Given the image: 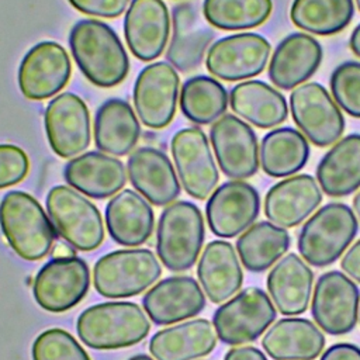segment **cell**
<instances>
[{"label": "cell", "instance_id": "cell-1", "mask_svg": "<svg viewBox=\"0 0 360 360\" xmlns=\"http://www.w3.org/2000/svg\"><path fill=\"white\" fill-rule=\"evenodd\" d=\"M69 46L77 68L94 86L114 87L127 77V51L117 32L105 22L79 20L70 30Z\"/></svg>", "mask_w": 360, "mask_h": 360}, {"label": "cell", "instance_id": "cell-2", "mask_svg": "<svg viewBox=\"0 0 360 360\" xmlns=\"http://www.w3.org/2000/svg\"><path fill=\"white\" fill-rule=\"evenodd\" d=\"M150 325L135 302L111 301L84 309L76 322L80 340L97 350L122 349L143 340Z\"/></svg>", "mask_w": 360, "mask_h": 360}, {"label": "cell", "instance_id": "cell-3", "mask_svg": "<svg viewBox=\"0 0 360 360\" xmlns=\"http://www.w3.org/2000/svg\"><path fill=\"white\" fill-rule=\"evenodd\" d=\"M0 228L10 248L24 260L49 255L56 231L41 204L28 193L8 191L0 201Z\"/></svg>", "mask_w": 360, "mask_h": 360}, {"label": "cell", "instance_id": "cell-4", "mask_svg": "<svg viewBox=\"0 0 360 360\" xmlns=\"http://www.w3.org/2000/svg\"><path fill=\"white\" fill-rule=\"evenodd\" d=\"M359 224L353 210L343 202L321 207L302 225L297 239L301 257L315 267L335 263L353 242Z\"/></svg>", "mask_w": 360, "mask_h": 360}, {"label": "cell", "instance_id": "cell-5", "mask_svg": "<svg viewBox=\"0 0 360 360\" xmlns=\"http://www.w3.org/2000/svg\"><path fill=\"white\" fill-rule=\"evenodd\" d=\"M205 238L200 208L190 201H176L166 207L156 228V252L163 266L184 271L194 266Z\"/></svg>", "mask_w": 360, "mask_h": 360}, {"label": "cell", "instance_id": "cell-6", "mask_svg": "<svg viewBox=\"0 0 360 360\" xmlns=\"http://www.w3.org/2000/svg\"><path fill=\"white\" fill-rule=\"evenodd\" d=\"M160 274L162 267L149 249H121L96 262L93 283L103 297L125 298L145 291Z\"/></svg>", "mask_w": 360, "mask_h": 360}, {"label": "cell", "instance_id": "cell-7", "mask_svg": "<svg viewBox=\"0 0 360 360\" xmlns=\"http://www.w3.org/2000/svg\"><path fill=\"white\" fill-rule=\"evenodd\" d=\"M46 211L56 233L72 248L90 252L104 239L98 208L68 186H55L46 194Z\"/></svg>", "mask_w": 360, "mask_h": 360}, {"label": "cell", "instance_id": "cell-8", "mask_svg": "<svg viewBox=\"0 0 360 360\" xmlns=\"http://www.w3.org/2000/svg\"><path fill=\"white\" fill-rule=\"evenodd\" d=\"M277 311L269 295L257 287H249L222 304L212 316L217 336L226 345L256 340L274 322Z\"/></svg>", "mask_w": 360, "mask_h": 360}, {"label": "cell", "instance_id": "cell-9", "mask_svg": "<svg viewBox=\"0 0 360 360\" xmlns=\"http://www.w3.org/2000/svg\"><path fill=\"white\" fill-rule=\"evenodd\" d=\"M359 287L347 274L330 270L318 277L311 314L323 332L339 336L353 330L359 318Z\"/></svg>", "mask_w": 360, "mask_h": 360}, {"label": "cell", "instance_id": "cell-10", "mask_svg": "<svg viewBox=\"0 0 360 360\" xmlns=\"http://www.w3.org/2000/svg\"><path fill=\"white\" fill-rule=\"evenodd\" d=\"M290 110L294 122L315 146L335 143L345 131V118L328 90L309 82L295 87L290 96Z\"/></svg>", "mask_w": 360, "mask_h": 360}, {"label": "cell", "instance_id": "cell-11", "mask_svg": "<svg viewBox=\"0 0 360 360\" xmlns=\"http://www.w3.org/2000/svg\"><path fill=\"white\" fill-rule=\"evenodd\" d=\"M90 270L77 257L52 259L37 273L32 294L37 304L49 312H65L76 307L87 294Z\"/></svg>", "mask_w": 360, "mask_h": 360}, {"label": "cell", "instance_id": "cell-12", "mask_svg": "<svg viewBox=\"0 0 360 360\" xmlns=\"http://www.w3.org/2000/svg\"><path fill=\"white\" fill-rule=\"evenodd\" d=\"M270 58L269 41L256 32H240L215 41L205 56L208 72L222 80L250 79L263 72Z\"/></svg>", "mask_w": 360, "mask_h": 360}, {"label": "cell", "instance_id": "cell-13", "mask_svg": "<svg viewBox=\"0 0 360 360\" xmlns=\"http://www.w3.org/2000/svg\"><path fill=\"white\" fill-rule=\"evenodd\" d=\"M210 141L226 177L242 180L256 174L259 169V143L249 124L233 114H224L210 129Z\"/></svg>", "mask_w": 360, "mask_h": 360}, {"label": "cell", "instance_id": "cell-14", "mask_svg": "<svg viewBox=\"0 0 360 360\" xmlns=\"http://www.w3.org/2000/svg\"><path fill=\"white\" fill-rule=\"evenodd\" d=\"M170 149L186 193L195 200H205L219 179L207 135L197 127L183 128L173 135Z\"/></svg>", "mask_w": 360, "mask_h": 360}, {"label": "cell", "instance_id": "cell-15", "mask_svg": "<svg viewBox=\"0 0 360 360\" xmlns=\"http://www.w3.org/2000/svg\"><path fill=\"white\" fill-rule=\"evenodd\" d=\"M72 63L66 49L53 41L35 44L18 68V87L28 100H45L60 91L70 79Z\"/></svg>", "mask_w": 360, "mask_h": 360}, {"label": "cell", "instance_id": "cell-16", "mask_svg": "<svg viewBox=\"0 0 360 360\" xmlns=\"http://www.w3.org/2000/svg\"><path fill=\"white\" fill-rule=\"evenodd\" d=\"M180 79L167 62L145 66L134 84V105L142 124L149 128H165L176 114Z\"/></svg>", "mask_w": 360, "mask_h": 360}, {"label": "cell", "instance_id": "cell-17", "mask_svg": "<svg viewBox=\"0 0 360 360\" xmlns=\"http://www.w3.org/2000/svg\"><path fill=\"white\" fill-rule=\"evenodd\" d=\"M51 149L60 158H73L90 143V114L86 103L73 93L53 97L44 112Z\"/></svg>", "mask_w": 360, "mask_h": 360}, {"label": "cell", "instance_id": "cell-18", "mask_svg": "<svg viewBox=\"0 0 360 360\" xmlns=\"http://www.w3.org/2000/svg\"><path fill=\"white\" fill-rule=\"evenodd\" d=\"M260 195L249 183L231 180L215 188L205 205L211 232L219 238H233L245 232L259 217Z\"/></svg>", "mask_w": 360, "mask_h": 360}, {"label": "cell", "instance_id": "cell-19", "mask_svg": "<svg viewBox=\"0 0 360 360\" xmlns=\"http://www.w3.org/2000/svg\"><path fill=\"white\" fill-rule=\"evenodd\" d=\"M170 34L169 10L163 0H131L124 35L135 58L149 62L162 55Z\"/></svg>", "mask_w": 360, "mask_h": 360}, {"label": "cell", "instance_id": "cell-20", "mask_svg": "<svg viewBox=\"0 0 360 360\" xmlns=\"http://www.w3.org/2000/svg\"><path fill=\"white\" fill-rule=\"evenodd\" d=\"M143 309L156 325H170L200 314L205 297L190 276H173L155 284L142 298Z\"/></svg>", "mask_w": 360, "mask_h": 360}, {"label": "cell", "instance_id": "cell-21", "mask_svg": "<svg viewBox=\"0 0 360 360\" xmlns=\"http://www.w3.org/2000/svg\"><path fill=\"white\" fill-rule=\"evenodd\" d=\"M322 201L318 181L311 174H295L276 183L264 197V215L281 228L300 225Z\"/></svg>", "mask_w": 360, "mask_h": 360}, {"label": "cell", "instance_id": "cell-22", "mask_svg": "<svg viewBox=\"0 0 360 360\" xmlns=\"http://www.w3.org/2000/svg\"><path fill=\"white\" fill-rule=\"evenodd\" d=\"M172 25L173 32L166 58L174 69L190 72L202 62L205 51L214 39V31L202 21L198 8L188 1L173 7Z\"/></svg>", "mask_w": 360, "mask_h": 360}, {"label": "cell", "instance_id": "cell-23", "mask_svg": "<svg viewBox=\"0 0 360 360\" xmlns=\"http://www.w3.org/2000/svg\"><path fill=\"white\" fill-rule=\"evenodd\" d=\"M131 184L152 204L166 205L180 194L174 167L165 152L152 146L138 148L128 158Z\"/></svg>", "mask_w": 360, "mask_h": 360}, {"label": "cell", "instance_id": "cell-24", "mask_svg": "<svg viewBox=\"0 0 360 360\" xmlns=\"http://www.w3.org/2000/svg\"><path fill=\"white\" fill-rule=\"evenodd\" d=\"M322 60V46L311 35L292 32L274 49L269 66L271 83L281 90H291L309 79Z\"/></svg>", "mask_w": 360, "mask_h": 360}, {"label": "cell", "instance_id": "cell-25", "mask_svg": "<svg viewBox=\"0 0 360 360\" xmlns=\"http://www.w3.org/2000/svg\"><path fill=\"white\" fill-rule=\"evenodd\" d=\"M63 177L75 190L98 200L115 194L127 181L122 162L96 150L70 159Z\"/></svg>", "mask_w": 360, "mask_h": 360}, {"label": "cell", "instance_id": "cell-26", "mask_svg": "<svg viewBox=\"0 0 360 360\" xmlns=\"http://www.w3.org/2000/svg\"><path fill=\"white\" fill-rule=\"evenodd\" d=\"M267 290L283 315H300L307 311L312 294L314 273L297 253L277 260L267 274Z\"/></svg>", "mask_w": 360, "mask_h": 360}, {"label": "cell", "instance_id": "cell-27", "mask_svg": "<svg viewBox=\"0 0 360 360\" xmlns=\"http://www.w3.org/2000/svg\"><path fill=\"white\" fill-rule=\"evenodd\" d=\"M262 347L273 360H314L325 347V336L309 319L283 318L270 325Z\"/></svg>", "mask_w": 360, "mask_h": 360}, {"label": "cell", "instance_id": "cell-28", "mask_svg": "<svg viewBox=\"0 0 360 360\" xmlns=\"http://www.w3.org/2000/svg\"><path fill=\"white\" fill-rule=\"evenodd\" d=\"M217 339L214 325L197 318L156 332L149 340V352L156 360H194L210 354Z\"/></svg>", "mask_w": 360, "mask_h": 360}, {"label": "cell", "instance_id": "cell-29", "mask_svg": "<svg viewBox=\"0 0 360 360\" xmlns=\"http://www.w3.org/2000/svg\"><path fill=\"white\" fill-rule=\"evenodd\" d=\"M198 281L214 304H221L239 291L243 273L235 248L225 240L210 242L198 260Z\"/></svg>", "mask_w": 360, "mask_h": 360}, {"label": "cell", "instance_id": "cell-30", "mask_svg": "<svg viewBox=\"0 0 360 360\" xmlns=\"http://www.w3.org/2000/svg\"><path fill=\"white\" fill-rule=\"evenodd\" d=\"M152 207L135 191L122 190L105 207L107 231L112 240L122 246L145 243L153 231Z\"/></svg>", "mask_w": 360, "mask_h": 360}, {"label": "cell", "instance_id": "cell-31", "mask_svg": "<svg viewBox=\"0 0 360 360\" xmlns=\"http://www.w3.org/2000/svg\"><path fill=\"white\" fill-rule=\"evenodd\" d=\"M316 181L329 197H345L360 187V134L346 135L323 155Z\"/></svg>", "mask_w": 360, "mask_h": 360}, {"label": "cell", "instance_id": "cell-32", "mask_svg": "<svg viewBox=\"0 0 360 360\" xmlns=\"http://www.w3.org/2000/svg\"><path fill=\"white\" fill-rule=\"evenodd\" d=\"M141 136V125L132 107L121 98L105 100L94 115V143L105 153L124 156Z\"/></svg>", "mask_w": 360, "mask_h": 360}, {"label": "cell", "instance_id": "cell-33", "mask_svg": "<svg viewBox=\"0 0 360 360\" xmlns=\"http://www.w3.org/2000/svg\"><path fill=\"white\" fill-rule=\"evenodd\" d=\"M229 104L233 112L259 128H271L285 121V97L262 80H248L231 89Z\"/></svg>", "mask_w": 360, "mask_h": 360}, {"label": "cell", "instance_id": "cell-34", "mask_svg": "<svg viewBox=\"0 0 360 360\" xmlns=\"http://www.w3.org/2000/svg\"><path fill=\"white\" fill-rule=\"evenodd\" d=\"M290 243V233L284 228L270 221H259L238 238L236 252L246 270L262 273L283 257Z\"/></svg>", "mask_w": 360, "mask_h": 360}, {"label": "cell", "instance_id": "cell-35", "mask_svg": "<svg viewBox=\"0 0 360 360\" xmlns=\"http://www.w3.org/2000/svg\"><path fill=\"white\" fill-rule=\"evenodd\" d=\"M309 145L291 127H281L266 134L260 143V165L270 177H287L300 172L308 162Z\"/></svg>", "mask_w": 360, "mask_h": 360}, {"label": "cell", "instance_id": "cell-36", "mask_svg": "<svg viewBox=\"0 0 360 360\" xmlns=\"http://www.w3.org/2000/svg\"><path fill=\"white\" fill-rule=\"evenodd\" d=\"M353 14V0H294L290 8L294 25L316 35L340 32L349 25Z\"/></svg>", "mask_w": 360, "mask_h": 360}, {"label": "cell", "instance_id": "cell-37", "mask_svg": "<svg viewBox=\"0 0 360 360\" xmlns=\"http://www.w3.org/2000/svg\"><path fill=\"white\" fill-rule=\"evenodd\" d=\"M180 110L187 120L205 125L217 121L228 107V93L215 79L204 75L187 79L180 90Z\"/></svg>", "mask_w": 360, "mask_h": 360}, {"label": "cell", "instance_id": "cell-38", "mask_svg": "<svg viewBox=\"0 0 360 360\" xmlns=\"http://www.w3.org/2000/svg\"><path fill=\"white\" fill-rule=\"evenodd\" d=\"M271 0H204L202 15L219 30H249L263 24L271 14Z\"/></svg>", "mask_w": 360, "mask_h": 360}, {"label": "cell", "instance_id": "cell-39", "mask_svg": "<svg viewBox=\"0 0 360 360\" xmlns=\"http://www.w3.org/2000/svg\"><path fill=\"white\" fill-rule=\"evenodd\" d=\"M32 360H90L80 343L60 328L39 333L31 349Z\"/></svg>", "mask_w": 360, "mask_h": 360}, {"label": "cell", "instance_id": "cell-40", "mask_svg": "<svg viewBox=\"0 0 360 360\" xmlns=\"http://www.w3.org/2000/svg\"><path fill=\"white\" fill-rule=\"evenodd\" d=\"M332 96L349 115L360 118V62L347 60L330 76Z\"/></svg>", "mask_w": 360, "mask_h": 360}, {"label": "cell", "instance_id": "cell-41", "mask_svg": "<svg viewBox=\"0 0 360 360\" xmlns=\"http://www.w3.org/2000/svg\"><path fill=\"white\" fill-rule=\"evenodd\" d=\"M28 170V156L20 146L0 143V190L24 180Z\"/></svg>", "mask_w": 360, "mask_h": 360}, {"label": "cell", "instance_id": "cell-42", "mask_svg": "<svg viewBox=\"0 0 360 360\" xmlns=\"http://www.w3.org/2000/svg\"><path fill=\"white\" fill-rule=\"evenodd\" d=\"M77 11L89 15L115 18L121 15L129 0H68Z\"/></svg>", "mask_w": 360, "mask_h": 360}, {"label": "cell", "instance_id": "cell-43", "mask_svg": "<svg viewBox=\"0 0 360 360\" xmlns=\"http://www.w3.org/2000/svg\"><path fill=\"white\" fill-rule=\"evenodd\" d=\"M319 360H360V347L353 343L339 342L329 346Z\"/></svg>", "mask_w": 360, "mask_h": 360}, {"label": "cell", "instance_id": "cell-44", "mask_svg": "<svg viewBox=\"0 0 360 360\" xmlns=\"http://www.w3.org/2000/svg\"><path fill=\"white\" fill-rule=\"evenodd\" d=\"M340 267L350 278L360 283V239L356 240L343 255Z\"/></svg>", "mask_w": 360, "mask_h": 360}, {"label": "cell", "instance_id": "cell-45", "mask_svg": "<svg viewBox=\"0 0 360 360\" xmlns=\"http://www.w3.org/2000/svg\"><path fill=\"white\" fill-rule=\"evenodd\" d=\"M224 360H267V357L255 346H240L229 349Z\"/></svg>", "mask_w": 360, "mask_h": 360}, {"label": "cell", "instance_id": "cell-46", "mask_svg": "<svg viewBox=\"0 0 360 360\" xmlns=\"http://www.w3.org/2000/svg\"><path fill=\"white\" fill-rule=\"evenodd\" d=\"M70 256H75V248H72L69 243H58L55 248H52V257L55 259Z\"/></svg>", "mask_w": 360, "mask_h": 360}, {"label": "cell", "instance_id": "cell-47", "mask_svg": "<svg viewBox=\"0 0 360 360\" xmlns=\"http://www.w3.org/2000/svg\"><path fill=\"white\" fill-rule=\"evenodd\" d=\"M349 46L352 49V52L360 58V24L353 30L352 35H350V41H349Z\"/></svg>", "mask_w": 360, "mask_h": 360}, {"label": "cell", "instance_id": "cell-48", "mask_svg": "<svg viewBox=\"0 0 360 360\" xmlns=\"http://www.w3.org/2000/svg\"><path fill=\"white\" fill-rule=\"evenodd\" d=\"M353 211L360 221V191H357V194L353 198Z\"/></svg>", "mask_w": 360, "mask_h": 360}, {"label": "cell", "instance_id": "cell-49", "mask_svg": "<svg viewBox=\"0 0 360 360\" xmlns=\"http://www.w3.org/2000/svg\"><path fill=\"white\" fill-rule=\"evenodd\" d=\"M128 360H153V359L149 357V356H146V354H136V356H132V357L128 359Z\"/></svg>", "mask_w": 360, "mask_h": 360}, {"label": "cell", "instance_id": "cell-50", "mask_svg": "<svg viewBox=\"0 0 360 360\" xmlns=\"http://www.w3.org/2000/svg\"><path fill=\"white\" fill-rule=\"evenodd\" d=\"M356 4H357V7H359V10H360V0H356Z\"/></svg>", "mask_w": 360, "mask_h": 360}, {"label": "cell", "instance_id": "cell-51", "mask_svg": "<svg viewBox=\"0 0 360 360\" xmlns=\"http://www.w3.org/2000/svg\"><path fill=\"white\" fill-rule=\"evenodd\" d=\"M359 316H360V305H359Z\"/></svg>", "mask_w": 360, "mask_h": 360}]
</instances>
